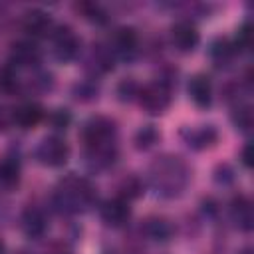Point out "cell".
Segmentation results:
<instances>
[{
  "instance_id": "cell-7",
  "label": "cell",
  "mask_w": 254,
  "mask_h": 254,
  "mask_svg": "<svg viewBox=\"0 0 254 254\" xmlns=\"http://www.w3.org/2000/svg\"><path fill=\"white\" fill-rule=\"evenodd\" d=\"M109 50L115 56V60H125V62H133L139 54V36L135 32V28L129 26H121L113 32L111 40H109Z\"/></svg>"
},
{
  "instance_id": "cell-9",
  "label": "cell",
  "mask_w": 254,
  "mask_h": 254,
  "mask_svg": "<svg viewBox=\"0 0 254 254\" xmlns=\"http://www.w3.org/2000/svg\"><path fill=\"white\" fill-rule=\"evenodd\" d=\"M99 218L109 228H123L131 220V206L121 196L107 198L99 206Z\"/></svg>"
},
{
  "instance_id": "cell-24",
  "label": "cell",
  "mask_w": 254,
  "mask_h": 254,
  "mask_svg": "<svg viewBox=\"0 0 254 254\" xmlns=\"http://www.w3.org/2000/svg\"><path fill=\"white\" fill-rule=\"evenodd\" d=\"M97 93H99V87L93 79H81L73 85V95L79 101H93L97 97Z\"/></svg>"
},
{
  "instance_id": "cell-26",
  "label": "cell",
  "mask_w": 254,
  "mask_h": 254,
  "mask_svg": "<svg viewBox=\"0 0 254 254\" xmlns=\"http://www.w3.org/2000/svg\"><path fill=\"white\" fill-rule=\"evenodd\" d=\"M234 48H236V52H246V50H250V46H252V26L248 24V22H244L238 30H236V38H234Z\"/></svg>"
},
{
  "instance_id": "cell-6",
  "label": "cell",
  "mask_w": 254,
  "mask_h": 254,
  "mask_svg": "<svg viewBox=\"0 0 254 254\" xmlns=\"http://www.w3.org/2000/svg\"><path fill=\"white\" fill-rule=\"evenodd\" d=\"M36 159L44 167H52V169L64 167L69 159V145L58 135H48L38 143Z\"/></svg>"
},
{
  "instance_id": "cell-13",
  "label": "cell",
  "mask_w": 254,
  "mask_h": 254,
  "mask_svg": "<svg viewBox=\"0 0 254 254\" xmlns=\"http://www.w3.org/2000/svg\"><path fill=\"white\" fill-rule=\"evenodd\" d=\"M230 218L234 226L242 232H250L254 226V206L246 194H238L230 202Z\"/></svg>"
},
{
  "instance_id": "cell-25",
  "label": "cell",
  "mask_w": 254,
  "mask_h": 254,
  "mask_svg": "<svg viewBox=\"0 0 254 254\" xmlns=\"http://www.w3.org/2000/svg\"><path fill=\"white\" fill-rule=\"evenodd\" d=\"M139 83L133 77H125L117 83V97L119 101H133L139 97Z\"/></svg>"
},
{
  "instance_id": "cell-18",
  "label": "cell",
  "mask_w": 254,
  "mask_h": 254,
  "mask_svg": "<svg viewBox=\"0 0 254 254\" xmlns=\"http://www.w3.org/2000/svg\"><path fill=\"white\" fill-rule=\"evenodd\" d=\"M87 62L91 64V69L93 71H99V73H105V71H111L113 69V62H115V56L111 54L109 46L105 44H93L91 50H89V58Z\"/></svg>"
},
{
  "instance_id": "cell-32",
  "label": "cell",
  "mask_w": 254,
  "mask_h": 254,
  "mask_svg": "<svg viewBox=\"0 0 254 254\" xmlns=\"http://www.w3.org/2000/svg\"><path fill=\"white\" fill-rule=\"evenodd\" d=\"M238 254H252V248H250V246H246V248H242Z\"/></svg>"
},
{
  "instance_id": "cell-11",
  "label": "cell",
  "mask_w": 254,
  "mask_h": 254,
  "mask_svg": "<svg viewBox=\"0 0 254 254\" xmlns=\"http://www.w3.org/2000/svg\"><path fill=\"white\" fill-rule=\"evenodd\" d=\"M42 52L32 40H18L10 48V65L16 67H36L40 64Z\"/></svg>"
},
{
  "instance_id": "cell-3",
  "label": "cell",
  "mask_w": 254,
  "mask_h": 254,
  "mask_svg": "<svg viewBox=\"0 0 254 254\" xmlns=\"http://www.w3.org/2000/svg\"><path fill=\"white\" fill-rule=\"evenodd\" d=\"M52 198L60 212L83 214L95 204L97 192H95V187L87 179L77 177V175H67L56 185Z\"/></svg>"
},
{
  "instance_id": "cell-20",
  "label": "cell",
  "mask_w": 254,
  "mask_h": 254,
  "mask_svg": "<svg viewBox=\"0 0 254 254\" xmlns=\"http://www.w3.org/2000/svg\"><path fill=\"white\" fill-rule=\"evenodd\" d=\"M234 54H236V48H234L232 40H228V38H216V40L210 44V58H212L218 65L230 62V60L234 58Z\"/></svg>"
},
{
  "instance_id": "cell-35",
  "label": "cell",
  "mask_w": 254,
  "mask_h": 254,
  "mask_svg": "<svg viewBox=\"0 0 254 254\" xmlns=\"http://www.w3.org/2000/svg\"><path fill=\"white\" fill-rule=\"evenodd\" d=\"M107 254H117V252H107Z\"/></svg>"
},
{
  "instance_id": "cell-22",
  "label": "cell",
  "mask_w": 254,
  "mask_h": 254,
  "mask_svg": "<svg viewBox=\"0 0 254 254\" xmlns=\"http://www.w3.org/2000/svg\"><path fill=\"white\" fill-rule=\"evenodd\" d=\"M161 139V133L157 131V127L155 125H143L137 133H135V149H139V151H147V149H151L157 141Z\"/></svg>"
},
{
  "instance_id": "cell-14",
  "label": "cell",
  "mask_w": 254,
  "mask_h": 254,
  "mask_svg": "<svg viewBox=\"0 0 254 254\" xmlns=\"http://www.w3.org/2000/svg\"><path fill=\"white\" fill-rule=\"evenodd\" d=\"M189 97L200 109L212 105V81L204 73H196L189 79Z\"/></svg>"
},
{
  "instance_id": "cell-21",
  "label": "cell",
  "mask_w": 254,
  "mask_h": 254,
  "mask_svg": "<svg viewBox=\"0 0 254 254\" xmlns=\"http://www.w3.org/2000/svg\"><path fill=\"white\" fill-rule=\"evenodd\" d=\"M117 190H119L117 196H121L123 200L131 202V200H135V198H139V196L143 194V183H141V179H139L137 175H127V177L119 183Z\"/></svg>"
},
{
  "instance_id": "cell-16",
  "label": "cell",
  "mask_w": 254,
  "mask_h": 254,
  "mask_svg": "<svg viewBox=\"0 0 254 254\" xmlns=\"http://www.w3.org/2000/svg\"><path fill=\"white\" fill-rule=\"evenodd\" d=\"M141 230H143V234H145L149 240H153V242H169V240L173 238V232H175L171 220L165 218V216H157V214H155V216H149V218L143 222Z\"/></svg>"
},
{
  "instance_id": "cell-33",
  "label": "cell",
  "mask_w": 254,
  "mask_h": 254,
  "mask_svg": "<svg viewBox=\"0 0 254 254\" xmlns=\"http://www.w3.org/2000/svg\"><path fill=\"white\" fill-rule=\"evenodd\" d=\"M0 254H4V244H2V240H0Z\"/></svg>"
},
{
  "instance_id": "cell-27",
  "label": "cell",
  "mask_w": 254,
  "mask_h": 254,
  "mask_svg": "<svg viewBox=\"0 0 254 254\" xmlns=\"http://www.w3.org/2000/svg\"><path fill=\"white\" fill-rule=\"evenodd\" d=\"M77 8L83 12V18H87L89 22H95V24L107 22V12L99 4H79Z\"/></svg>"
},
{
  "instance_id": "cell-29",
  "label": "cell",
  "mask_w": 254,
  "mask_h": 254,
  "mask_svg": "<svg viewBox=\"0 0 254 254\" xmlns=\"http://www.w3.org/2000/svg\"><path fill=\"white\" fill-rule=\"evenodd\" d=\"M50 123L54 129H67V125L71 123V115L67 109H56L50 115Z\"/></svg>"
},
{
  "instance_id": "cell-15",
  "label": "cell",
  "mask_w": 254,
  "mask_h": 254,
  "mask_svg": "<svg viewBox=\"0 0 254 254\" xmlns=\"http://www.w3.org/2000/svg\"><path fill=\"white\" fill-rule=\"evenodd\" d=\"M22 230L30 238H42L48 230V218L44 210L38 206H28L22 212Z\"/></svg>"
},
{
  "instance_id": "cell-30",
  "label": "cell",
  "mask_w": 254,
  "mask_h": 254,
  "mask_svg": "<svg viewBox=\"0 0 254 254\" xmlns=\"http://www.w3.org/2000/svg\"><path fill=\"white\" fill-rule=\"evenodd\" d=\"M10 125H14V107L0 105V131H6Z\"/></svg>"
},
{
  "instance_id": "cell-5",
  "label": "cell",
  "mask_w": 254,
  "mask_h": 254,
  "mask_svg": "<svg viewBox=\"0 0 254 254\" xmlns=\"http://www.w3.org/2000/svg\"><path fill=\"white\" fill-rule=\"evenodd\" d=\"M50 38H52V52L58 62L69 64L81 54V42L69 26H56Z\"/></svg>"
},
{
  "instance_id": "cell-34",
  "label": "cell",
  "mask_w": 254,
  "mask_h": 254,
  "mask_svg": "<svg viewBox=\"0 0 254 254\" xmlns=\"http://www.w3.org/2000/svg\"><path fill=\"white\" fill-rule=\"evenodd\" d=\"M52 254H69V252H64V250H60V252H52Z\"/></svg>"
},
{
  "instance_id": "cell-28",
  "label": "cell",
  "mask_w": 254,
  "mask_h": 254,
  "mask_svg": "<svg viewBox=\"0 0 254 254\" xmlns=\"http://www.w3.org/2000/svg\"><path fill=\"white\" fill-rule=\"evenodd\" d=\"M18 87V77L12 65H4L0 67V91H14Z\"/></svg>"
},
{
  "instance_id": "cell-31",
  "label": "cell",
  "mask_w": 254,
  "mask_h": 254,
  "mask_svg": "<svg viewBox=\"0 0 254 254\" xmlns=\"http://www.w3.org/2000/svg\"><path fill=\"white\" fill-rule=\"evenodd\" d=\"M240 161H242L244 167H250V165H252V145H250V143L242 149V153H240Z\"/></svg>"
},
{
  "instance_id": "cell-19",
  "label": "cell",
  "mask_w": 254,
  "mask_h": 254,
  "mask_svg": "<svg viewBox=\"0 0 254 254\" xmlns=\"http://www.w3.org/2000/svg\"><path fill=\"white\" fill-rule=\"evenodd\" d=\"M20 163L14 157H4L0 161V185L12 189L20 183Z\"/></svg>"
},
{
  "instance_id": "cell-10",
  "label": "cell",
  "mask_w": 254,
  "mask_h": 254,
  "mask_svg": "<svg viewBox=\"0 0 254 254\" xmlns=\"http://www.w3.org/2000/svg\"><path fill=\"white\" fill-rule=\"evenodd\" d=\"M22 28L24 32L30 36V38H46V36H52L56 24L52 20V16L46 12V10H40V8H32L24 14L22 18Z\"/></svg>"
},
{
  "instance_id": "cell-1",
  "label": "cell",
  "mask_w": 254,
  "mask_h": 254,
  "mask_svg": "<svg viewBox=\"0 0 254 254\" xmlns=\"http://www.w3.org/2000/svg\"><path fill=\"white\" fill-rule=\"evenodd\" d=\"M87 163L93 169H107L117 161V123L105 115H93L81 129Z\"/></svg>"
},
{
  "instance_id": "cell-17",
  "label": "cell",
  "mask_w": 254,
  "mask_h": 254,
  "mask_svg": "<svg viewBox=\"0 0 254 254\" xmlns=\"http://www.w3.org/2000/svg\"><path fill=\"white\" fill-rule=\"evenodd\" d=\"M42 117H44V109L34 101H26L14 107V125H20L22 129L36 127L42 121Z\"/></svg>"
},
{
  "instance_id": "cell-8",
  "label": "cell",
  "mask_w": 254,
  "mask_h": 254,
  "mask_svg": "<svg viewBox=\"0 0 254 254\" xmlns=\"http://www.w3.org/2000/svg\"><path fill=\"white\" fill-rule=\"evenodd\" d=\"M169 40H171V46L181 52V54H189L192 52L198 42H200V34L196 30V26L190 22V20H179L171 26L169 30Z\"/></svg>"
},
{
  "instance_id": "cell-2",
  "label": "cell",
  "mask_w": 254,
  "mask_h": 254,
  "mask_svg": "<svg viewBox=\"0 0 254 254\" xmlns=\"http://www.w3.org/2000/svg\"><path fill=\"white\" fill-rule=\"evenodd\" d=\"M147 179L159 196L177 198L189 187L190 169L179 155H161L149 165Z\"/></svg>"
},
{
  "instance_id": "cell-4",
  "label": "cell",
  "mask_w": 254,
  "mask_h": 254,
  "mask_svg": "<svg viewBox=\"0 0 254 254\" xmlns=\"http://www.w3.org/2000/svg\"><path fill=\"white\" fill-rule=\"evenodd\" d=\"M139 103L149 115H163L173 101V87L165 79H155L139 89Z\"/></svg>"
},
{
  "instance_id": "cell-23",
  "label": "cell",
  "mask_w": 254,
  "mask_h": 254,
  "mask_svg": "<svg viewBox=\"0 0 254 254\" xmlns=\"http://www.w3.org/2000/svg\"><path fill=\"white\" fill-rule=\"evenodd\" d=\"M232 123L238 131H244L248 133L252 129V107L246 105V103H238L234 109H232Z\"/></svg>"
},
{
  "instance_id": "cell-12",
  "label": "cell",
  "mask_w": 254,
  "mask_h": 254,
  "mask_svg": "<svg viewBox=\"0 0 254 254\" xmlns=\"http://www.w3.org/2000/svg\"><path fill=\"white\" fill-rule=\"evenodd\" d=\"M183 139L185 143L194 149V151H202L212 147L218 141V131L214 125H194V127H185L183 129Z\"/></svg>"
}]
</instances>
